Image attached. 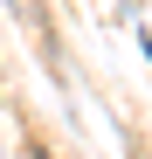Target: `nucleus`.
<instances>
[{"label": "nucleus", "instance_id": "nucleus-1", "mask_svg": "<svg viewBox=\"0 0 152 159\" xmlns=\"http://www.w3.org/2000/svg\"><path fill=\"white\" fill-rule=\"evenodd\" d=\"M14 7H28V0H14Z\"/></svg>", "mask_w": 152, "mask_h": 159}]
</instances>
